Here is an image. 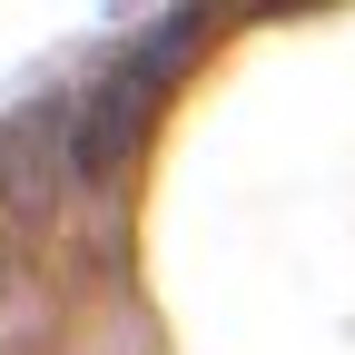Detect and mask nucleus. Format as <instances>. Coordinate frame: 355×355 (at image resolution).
I'll return each mask as SVG.
<instances>
[{
  "mask_svg": "<svg viewBox=\"0 0 355 355\" xmlns=\"http://www.w3.org/2000/svg\"><path fill=\"white\" fill-rule=\"evenodd\" d=\"M198 30H207L198 10H178V20H158L119 69H99L89 89H69V178H79V188H119V178L139 168V139H148V119H158V99H168V79L188 69Z\"/></svg>",
  "mask_w": 355,
  "mask_h": 355,
  "instance_id": "obj_1",
  "label": "nucleus"
},
{
  "mask_svg": "<svg viewBox=\"0 0 355 355\" xmlns=\"http://www.w3.org/2000/svg\"><path fill=\"white\" fill-rule=\"evenodd\" d=\"M69 178V99H40L0 128V207H50Z\"/></svg>",
  "mask_w": 355,
  "mask_h": 355,
  "instance_id": "obj_2",
  "label": "nucleus"
}]
</instances>
